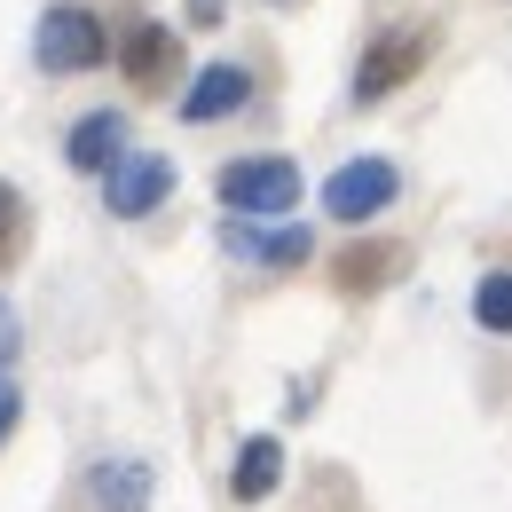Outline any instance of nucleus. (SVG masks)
Here are the masks:
<instances>
[{"mask_svg": "<svg viewBox=\"0 0 512 512\" xmlns=\"http://www.w3.org/2000/svg\"><path fill=\"white\" fill-rule=\"evenodd\" d=\"M103 56H111V32H103V16H95V8H79V0L40 8V24H32V64H40V71L79 79V71H95Z\"/></svg>", "mask_w": 512, "mask_h": 512, "instance_id": "1", "label": "nucleus"}, {"mask_svg": "<svg viewBox=\"0 0 512 512\" xmlns=\"http://www.w3.org/2000/svg\"><path fill=\"white\" fill-rule=\"evenodd\" d=\"M213 190H221L229 213H245V221H284V213L300 205V166L276 158V150H260V158H229Z\"/></svg>", "mask_w": 512, "mask_h": 512, "instance_id": "2", "label": "nucleus"}, {"mask_svg": "<svg viewBox=\"0 0 512 512\" xmlns=\"http://www.w3.org/2000/svg\"><path fill=\"white\" fill-rule=\"evenodd\" d=\"M394 197H402L394 158H347V166L323 182V213H331V221H379Z\"/></svg>", "mask_w": 512, "mask_h": 512, "instance_id": "3", "label": "nucleus"}, {"mask_svg": "<svg viewBox=\"0 0 512 512\" xmlns=\"http://www.w3.org/2000/svg\"><path fill=\"white\" fill-rule=\"evenodd\" d=\"M174 190V158H158V150H127L111 174H103V205L119 213V221H142V213H158Z\"/></svg>", "mask_w": 512, "mask_h": 512, "instance_id": "4", "label": "nucleus"}, {"mask_svg": "<svg viewBox=\"0 0 512 512\" xmlns=\"http://www.w3.org/2000/svg\"><path fill=\"white\" fill-rule=\"evenodd\" d=\"M245 103H253V71L245 64H205L190 87H182V119H190V127H213V119H229V111H245Z\"/></svg>", "mask_w": 512, "mask_h": 512, "instance_id": "5", "label": "nucleus"}, {"mask_svg": "<svg viewBox=\"0 0 512 512\" xmlns=\"http://www.w3.org/2000/svg\"><path fill=\"white\" fill-rule=\"evenodd\" d=\"M221 245H229L237 260H260V268H300V260L316 253V237H308V229H292V221H284V229H253L245 213L229 221V237H221Z\"/></svg>", "mask_w": 512, "mask_h": 512, "instance_id": "6", "label": "nucleus"}, {"mask_svg": "<svg viewBox=\"0 0 512 512\" xmlns=\"http://www.w3.org/2000/svg\"><path fill=\"white\" fill-rule=\"evenodd\" d=\"M150 489H158V473H150L142 457H103V465L87 473L95 512H150Z\"/></svg>", "mask_w": 512, "mask_h": 512, "instance_id": "7", "label": "nucleus"}, {"mask_svg": "<svg viewBox=\"0 0 512 512\" xmlns=\"http://www.w3.org/2000/svg\"><path fill=\"white\" fill-rule=\"evenodd\" d=\"M64 158L79 166V174H111V166L127 158V111H87V119L71 127Z\"/></svg>", "mask_w": 512, "mask_h": 512, "instance_id": "8", "label": "nucleus"}, {"mask_svg": "<svg viewBox=\"0 0 512 512\" xmlns=\"http://www.w3.org/2000/svg\"><path fill=\"white\" fill-rule=\"evenodd\" d=\"M418 48H426V40H410V32H386V40H371V56H363V71H355V103H379V95H394V87L418 71Z\"/></svg>", "mask_w": 512, "mask_h": 512, "instance_id": "9", "label": "nucleus"}, {"mask_svg": "<svg viewBox=\"0 0 512 512\" xmlns=\"http://www.w3.org/2000/svg\"><path fill=\"white\" fill-rule=\"evenodd\" d=\"M276 481H284V442H276V434H253V442L237 449V473H229L237 505H260Z\"/></svg>", "mask_w": 512, "mask_h": 512, "instance_id": "10", "label": "nucleus"}, {"mask_svg": "<svg viewBox=\"0 0 512 512\" xmlns=\"http://www.w3.org/2000/svg\"><path fill=\"white\" fill-rule=\"evenodd\" d=\"M166 71H174V32L166 24H134L127 32V79L134 87H158Z\"/></svg>", "mask_w": 512, "mask_h": 512, "instance_id": "11", "label": "nucleus"}, {"mask_svg": "<svg viewBox=\"0 0 512 512\" xmlns=\"http://www.w3.org/2000/svg\"><path fill=\"white\" fill-rule=\"evenodd\" d=\"M473 323H481V331H505V339H512V276H505V268L473 284Z\"/></svg>", "mask_w": 512, "mask_h": 512, "instance_id": "12", "label": "nucleus"}, {"mask_svg": "<svg viewBox=\"0 0 512 512\" xmlns=\"http://www.w3.org/2000/svg\"><path fill=\"white\" fill-rule=\"evenodd\" d=\"M16 237H24V197L16 182H0V260H16Z\"/></svg>", "mask_w": 512, "mask_h": 512, "instance_id": "13", "label": "nucleus"}, {"mask_svg": "<svg viewBox=\"0 0 512 512\" xmlns=\"http://www.w3.org/2000/svg\"><path fill=\"white\" fill-rule=\"evenodd\" d=\"M16 347H24V323H16V308H8V300H0V371H8V363H16Z\"/></svg>", "mask_w": 512, "mask_h": 512, "instance_id": "14", "label": "nucleus"}, {"mask_svg": "<svg viewBox=\"0 0 512 512\" xmlns=\"http://www.w3.org/2000/svg\"><path fill=\"white\" fill-rule=\"evenodd\" d=\"M16 418H24V394H16V379H8V371H0V442H8V434H16Z\"/></svg>", "mask_w": 512, "mask_h": 512, "instance_id": "15", "label": "nucleus"}, {"mask_svg": "<svg viewBox=\"0 0 512 512\" xmlns=\"http://www.w3.org/2000/svg\"><path fill=\"white\" fill-rule=\"evenodd\" d=\"M221 16H229V0H190V24H197V32H213Z\"/></svg>", "mask_w": 512, "mask_h": 512, "instance_id": "16", "label": "nucleus"}]
</instances>
